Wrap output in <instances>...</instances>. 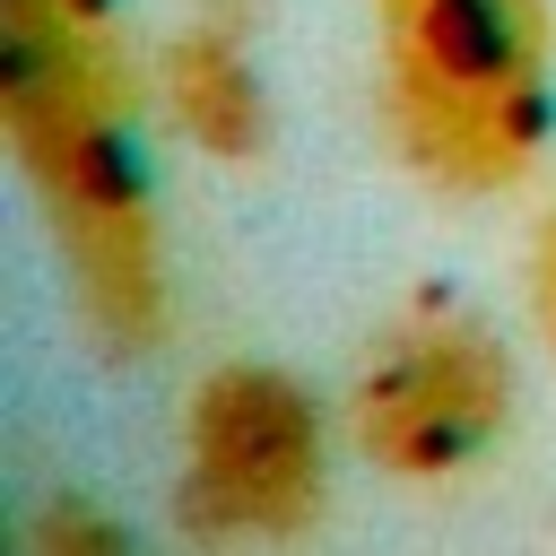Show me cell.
<instances>
[{
	"mask_svg": "<svg viewBox=\"0 0 556 556\" xmlns=\"http://www.w3.org/2000/svg\"><path fill=\"white\" fill-rule=\"evenodd\" d=\"M0 122L52 217L87 330L130 356L165 330V235L130 139V43L78 35L43 0H0Z\"/></svg>",
	"mask_w": 556,
	"mask_h": 556,
	"instance_id": "6da1fadb",
	"label": "cell"
},
{
	"mask_svg": "<svg viewBox=\"0 0 556 556\" xmlns=\"http://www.w3.org/2000/svg\"><path fill=\"white\" fill-rule=\"evenodd\" d=\"M382 113L434 191H513L556 139L547 0H374Z\"/></svg>",
	"mask_w": 556,
	"mask_h": 556,
	"instance_id": "7a4b0ae2",
	"label": "cell"
},
{
	"mask_svg": "<svg viewBox=\"0 0 556 556\" xmlns=\"http://www.w3.org/2000/svg\"><path fill=\"white\" fill-rule=\"evenodd\" d=\"M513 400L521 382H513L504 330L460 287L426 278L365 339V365L348 382V434L382 478L443 486V478H469L504 443Z\"/></svg>",
	"mask_w": 556,
	"mask_h": 556,
	"instance_id": "3957f363",
	"label": "cell"
},
{
	"mask_svg": "<svg viewBox=\"0 0 556 556\" xmlns=\"http://www.w3.org/2000/svg\"><path fill=\"white\" fill-rule=\"evenodd\" d=\"M330 495L321 400L287 365H208L182 408L174 513L191 539H304Z\"/></svg>",
	"mask_w": 556,
	"mask_h": 556,
	"instance_id": "277c9868",
	"label": "cell"
},
{
	"mask_svg": "<svg viewBox=\"0 0 556 556\" xmlns=\"http://www.w3.org/2000/svg\"><path fill=\"white\" fill-rule=\"evenodd\" d=\"M165 113L182 122V139H200L226 165H252L269 148V87L252 70L235 9H208L165 43Z\"/></svg>",
	"mask_w": 556,
	"mask_h": 556,
	"instance_id": "5b68a950",
	"label": "cell"
},
{
	"mask_svg": "<svg viewBox=\"0 0 556 556\" xmlns=\"http://www.w3.org/2000/svg\"><path fill=\"white\" fill-rule=\"evenodd\" d=\"M530 313H539V339H547V356H556V208H547V226H539V243H530Z\"/></svg>",
	"mask_w": 556,
	"mask_h": 556,
	"instance_id": "8992f818",
	"label": "cell"
}]
</instances>
